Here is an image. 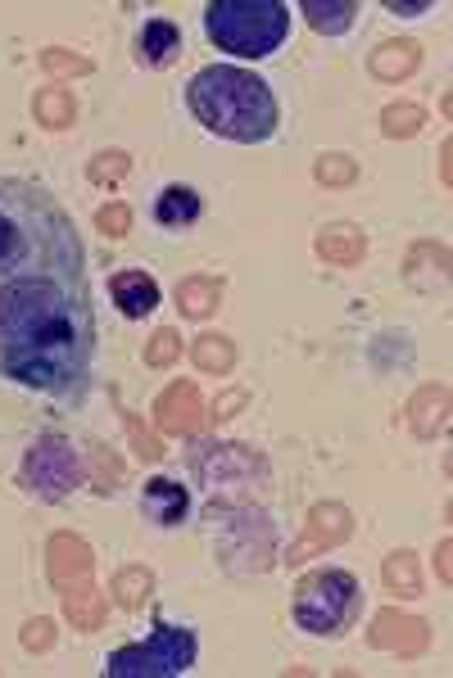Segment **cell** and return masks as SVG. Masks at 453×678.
<instances>
[{
	"label": "cell",
	"instance_id": "obj_1",
	"mask_svg": "<svg viewBox=\"0 0 453 678\" xmlns=\"http://www.w3.org/2000/svg\"><path fill=\"white\" fill-rule=\"evenodd\" d=\"M82 245L32 186H0V376L41 393H78L91 367Z\"/></svg>",
	"mask_w": 453,
	"mask_h": 678
},
{
	"label": "cell",
	"instance_id": "obj_2",
	"mask_svg": "<svg viewBox=\"0 0 453 678\" xmlns=\"http://www.w3.org/2000/svg\"><path fill=\"white\" fill-rule=\"evenodd\" d=\"M190 113H196L214 136L240 146H258L277 131V96L273 87L232 63H209L190 78Z\"/></svg>",
	"mask_w": 453,
	"mask_h": 678
},
{
	"label": "cell",
	"instance_id": "obj_3",
	"mask_svg": "<svg viewBox=\"0 0 453 678\" xmlns=\"http://www.w3.org/2000/svg\"><path fill=\"white\" fill-rule=\"evenodd\" d=\"M205 32L218 50L236 59H268L290 37V6L282 0H214L205 10Z\"/></svg>",
	"mask_w": 453,
	"mask_h": 678
},
{
	"label": "cell",
	"instance_id": "obj_4",
	"mask_svg": "<svg viewBox=\"0 0 453 678\" xmlns=\"http://www.w3.org/2000/svg\"><path fill=\"white\" fill-rule=\"evenodd\" d=\"M358 597L363 592L349 570H313L295 588V625L317 638L345 634L358 616Z\"/></svg>",
	"mask_w": 453,
	"mask_h": 678
},
{
	"label": "cell",
	"instance_id": "obj_5",
	"mask_svg": "<svg viewBox=\"0 0 453 678\" xmlns=\"http://www.w3.org/2000/svg\"><path fill=\"white\" fill-rule=\"evenodd\" d=\"M196 665V634L177 625H155L146 642L118 647L105 660V678H177Z\"/></svg>",
	"mask_w": 453,
	"mask_h": 678
},
{
	"label": "cell",
	"instance_id": "obj_6",
	"mask_svg": "<svg viewBox=\"0 0 453 678\" xmlns=\"http://www.w3.org/2000/svg\"><path fill=\"white\" fill-rule=\"evenodd\" d=\"M87 480L82 475V457L73 452V443L63 435H41L28 452H23V466H19V485L41 498V502H63L78 485Z\"/></svg>",
	"mask_w": 453,
	"mask_h": 678
},
{
	"label": "cell",
	"instance_id": "obj_7",
	"mask_svg": "<svg viewBox=\"0 0 453 678\" xmlns=\"http://www.w3.org/2000/svg\"><path fill=\"white\" fill-rule=\"evenodd\" d=\"M196 475L218 493V489H249L254 480H268V461L249 452L245 443H205L196 452Z\"/></svg>",
	"mask_w": 453,
	"mask_h": 678
},
{
	"label": "cell",
	"instance_id": "obj_8",
	"mask_svg": "<svg viewBox=\"0 0 453 678\" xmlns=\"http://www.w3.org/2000/svg\"><path fill=\"white\" fill-rule=\"evenodd\" d=\"M349 534H354V516H349L345 502H317V507L308 511V520H304V534L290 542L286 561H290V566H304V561L317 557V552L341 548Z\"/></svg>",
	"mask_w": 453,
	"mask_h": 678
},
{
	"label": "cell",
	"instance_id": "obj_9",
	"mask_svg": "<svg viewBox=\"0 0 453 678\" xmlns=\"http://www.w3.org/2000/svg\"><path fill=\"white\" fill-rule=\"evenodd\" d=\"M367 642L376 651H395V656H422L431 647V625L417 620V616H404V610L395 606H385L372 616V629H367Z\"/></svg>",
	"mask_w": 453,
	"mask_h": 678
},
{
	"label": "cell",
	"instance_id": "obj_10",
	"mask_svg": "<svg viewBox=\"0 0 453 678\" xmlns=\"http://www.w3.org/2000/svg\"><path fill=\"white\" fill-rule=\"evenodd\" d=\"M155 421L164 435H196L205 426V398L190 380H177L168 385L159 398H155Z\"/></svg>",
	"mask_w": 453,
	"mask_h": 678
},
{
	"label": "cell",
	"instance_id": "obj_11",
	"mask_svg": "<svg viewBox=\"0 0 453 678\" xmlns=\"http://www.w3.org/2000/svg\"><path fill=\"white\" fill-rule=\"evenodd\" d=\"M91 570H96V557L87 548V538H78V534H55L46 542V575H50V584L59 592L73 588V584H82V579H91Z\"/></svg>",
	"mask_w": 453,
	"mask_h": 678
},
{
	"label": "cell",
	"instance_id": "obj_12",
	"mask_svg": "<svg viewBox=\"0 0 453 678\" xmlns=\"http://www.w3.org/2000/svg\"><path fill=\"white\" fill-rule=\"evenodd\" d=\"M109 295H114L118 312L132 317V321H141L159 308V286H155V277H146V271H114Z\"/></svg>",
	"mask_w": 453,
	"mask_h": 678
},
{
	"label": "cell",
	"instance_id": "obj_13",
	"mask_svg": "<svg viewBox=\"0 0 453 678\" xmlns=\"http://www.w3.org/2000/svg\"><path fill=\"white\" fill-rule=\"evenodd\" d=\"M313 249H317V258H327L332 267H358L363 253H367V236L358 227H349V222H332V227H322L313 236Z\"/></svg>",
	"mask_w": 453,
	"mask_h": 678
},
{
	"label": "cell",
	"instance_id": "obj_14",
	"mask_svg": "<svg viewBox=\"0 0 453 678\" xmlns=\"http://www.w3.org/2000/svg\"><path fill=\"white\" fill-rule=\"evenodd\" d=\"M417 63H422V46L404 37V41H385V46H376L372 59H367V73H372L376 82H404V78L417 73Z\"/></svg>",
	"mask_w": 453,
	"mask_h": 678
},
{
	"label": "cell",
	"instance_id": "obj_15",
	"mask_svg": "<svg viewBox=\"0 0 453 678\" xmlns=\"http://www.w3.org/2000/svg\"><path fill=\"white\" fill-rule=\"evenodd\" d=\"M408 426L417 439H435L449 426V385H422L408 402Z\"/></svg>",
	"mask_w": 453,
	"mask_h": 678
},
{
	"label": "cell",
	"instance_id": "obj_16",
	"mask_svg": "<svg viewBox=\"0 0 453 678\" xmlns=\"http://www.w3.org/2000/svg\"><path fill=\"white\" fill-rule=\"evenodd\" d=\"M63 616H69L73 629L96 634V629L105 625V616H109V601H105V592H100L91 579H82V584H73V588H63Z\"/></svg>",
	"mask_w": 453,
	"mask_h": 678
},
{
	"label": "cell",
	"instance_id": "obj_17",
	"mask_svg": "<svg viewBox=\"0 0 453 678\" xmlns=\"http://www.w3.org/2000/svg\"><path fill=\"white\" fill-rule=\"evenodd\" d=\"M299 14L308 19L313 32L322 37H341L358 19V0H299Z\"/></svg>",
	"mask_w": 453,
	"mask_h": 678
},
{
	"label": "cell",
	"instance_id": "obj_18",
	"mask_svg": "<svg viewBox=\"0 0 453 678\" xmlns=\"http://www.w3.org/2000/svg\"><path fill=\"white\" fill-rule=\"evenodd\" d=\"M141 507H146V516L155 520V525H181L186 520V507H190V498H186V489L177 485V480H150L146 485V498H141Z\"/></svg>",
	"mask_w": 453,
	"mask_h": 678
},
{
	"label": "cell",
	"instance_id": "obj_19",
	"mask_svg": "<svg viewBox=\"0 0 453 678\" xmlns=\"http://www.w3.org/2000/svg\"><path fill=\"white\" fill-rule=\"evenodd\" d=\"M177 50H181V32H177V23H168V19H150V23L141 28V37H137V59H141L146 68H164Z\"/></svg>",
	"mask_w": 453,
	"mask_h": 678
},
{
	"label": "cell",
	"instance_id": "obj_20",
	"mask_svg": "<svg viewBox=\"0 0 453 678\" xmlns=\"http://www.w3.org/2000/svg\"><path fill=\"white\" fill-rule=\"evenodd\" d=\"M155 218H159V227H190L200 218V195L190 190V186H168L164 195H159V203H155Z\"/></svg>",
	"mask_w": 453,
	"mask_h": 678
},
{
	"label": "cell",
	"instance_id": "obj_21",
	"mask_svg": "<svg viewBox=\"0 0 453 678\" xmlns=\"http://www.w3.org/2000/svg\"><path fill=\"white\" fill-rule=\"evenodd\" d=\"M223 303V281H214V277H186L181 286H177V308H181V317H209L214 308Z\"/></svg>",
	"mask_w": 453,
	"mask_h": 678
},
{
	"label": "cell",
	"instance_id": "obj_22",
	"mask_svg": "<svg viewBox=\"0 0 453 678\" xmlns=\"http://www.w3.org/2000/svg\"><path fill=\"white\" fill-rule=\"evenodd\" d=\"M32 113H37V122H41V127H50V131H63V127H73V118H78L73 91H63V87H46V91H37V100H32Z\"/></svg>",
	"mask_w": 453,
	"mask_h": 678
},
{
	"label": "cell",
	"instance_id": "obj_23",
	"mask_svg": "<svg viewBox=\"0 0 453 678\" xmlns=\"http://www.w3.org/2000/svg\"><path fill=\"white\" fill-rule=\"evenodd\" d=\"M381 579H385V592H395V597H422V570H417V557L413 552L385 557Z\"/></svg>",
	"mask_w": 453,
	"mask_h": 678
},
{
	"label": "cell",
	"instance_id": "obj_24",
	"mask_svg": "<svg viewBox=\"0 0 453 678\" xmlns=\"http://www.w3.org/2000/svg\"><path fill=\"white\" fill-rule=\"evenodd\" d=\"M190 358H196V367L209 371V376H227L232 362H236V349H232V339H227V335L205 330V335L196 339V345H190Z\"/></svg>",
	"mask_w": 453,
	"mask_h": 678
},
{
	"label": "cell",
	"instance_id": "obj_25",
	"mask_svg": "<svg viewBox=\"0 0 453 678\" xmlns=\"http://www.w3.org/2000/svg\"><path fill=\"white\" fill-rule=\"evenodd\" d=\"M109 592L118 597V606L141 610V606L150 601V592H155V575H150L146 566H122V570L114 575V588H109Z\"/></svg>",
	"mask_w": 453,
	"mask_h": 678
},
{
	"label": "cell",
	"instance_id": "obj_26",
	"mask_svg": "<svg viewBox=\"0 0 453 678\" xmlns=\"http://www.w3.org/2000/svg\"><path fill=\"white\" fill-rule=\"evenodd\" d=\"M426 127V109L422 104H385L381 109V131L391 136V141H413V136Z\"/></svg>",
	"mask_w": 453,
	"mask_h": 678
},
{
	"label": "cell",
	"instance_id": "obj_27",
	"mask_svg": "<svg viewBox=\"0 0 453 678\" xmlns=\"http://www.w3.org/2000/svg\"><path fill=\"white\" fill-rule=\"evenodd\" d=\"M41 68H46L50 78H87V73H96V63H91L87 54H78V50H63V46L41 50Z\"/></svg>",
	"mask_w": 453,
	"mask_h": 678
},
{
	"label": "cell",
	"instance_id": "obj_28",
	"mask_svg": "<svg viewBox=\"0 0 453 678\" xmlns=\"http://www.w3.org/2000/svg\"><path fill=\"white\" fill-rule=\"evenodd\" d=\"M313 177H317V186H354L358 181V163L349 154H322L313 163Z\"/></svg>",
	"mask_w": 453,
	"mask_h": 678
},
{
	"label": "cell",
	"instance_id": "obj_29",
	"mask_svg": "<svg viewBox=\"0 0 453 678\" xmlns=\"http://www.w3.org/2000/svg\"><path fill=\"white\" fill-rule=\"evenodd\" d=\"M118 485H122V461L109 448H96L91 452V489L96 493H114Z\"/></svg>",
	"mask_w": 453,
	"mask_h": 678
},
{
	"label": "cell",
	"instance_id": "obj_30",
	"mask_svg": "<svg viewBox=\"0 0 453 678\" xmlns=\"http://www.w3.org/2000/svg\"><path fill=\"white\" fill-rule=\"evenodd\" d=\"M122 426H127V435H132V448H137V457H141V461H150V466H155V461H164V452H168V448L159 443V435H150V430L141 426V417H137V412H122Z\"/></svg>",
	"mask_w": 453,
	"mask_h": 678
},
{
	"label": "cell",
	"instance_id": "obj_31",
	"mask_svg": "<svg viewBox=\"0 0 453 678\" xmlns=\"http://www.w3.org/2000/svg\"><path fill=\"white\" fill-rule=\"evenodd\" d=\"M177 353H181V335L173 326H164V330L150 335V345H146V367H173Z\"/></svg>",
	"mask_w": 453,
	"mask_h": 678
},
{
	"label": "cell",
	"instance_id": "obj_32",
	"mask_svg": "<svg viewBox=\"0 0 453 678\" xmlns=\"http://www.w3.org/2000/svg\"><path fill=\"white\" fill-rule=\"evenodd\" d=\"M127 168H132V159H127L122 150H105V154H96V159H91L87 177H91L96 186H114V181H122V177H127Z\"/></svg>",
	"mask_w": 453,
	"mask_h": 678
},
{
	"label": "cell",
	"instance_id": "obj_33",
	"mask_svg": "<svg viewBox=\"0 0 453 678\" xmlns=\"http://www.w3.org/2000/svg\"><path fill=\"white\" fill-rule=\"evenodd\" d=\"M96 227H100L109 240H122L127 231H132V209H127V203H105V209L96 213Z\"/></svg>",
	"mask_w": 453,
	"mask_h": 678
},
{
	"label": "cell",
	"instance_id": "obj_34",
	"mask_svg": "<svg viewBox=\"0 0 453 678\" xmlns=\"http://www.w3.org/2000/svg\"><path fill=\"white\" fill-rule=\"evenodd\" d=\"M19 642H23V651H50L55 647V620H46V616H37V620H28L23 625V634H19Z\"/></svg>",
	"mask_w": 453,
	"mask_h": 678
},
{
	"label": "cell",
	"instance_id": "obj_35",
	"mask_svg": "<svg viewBox=\"0 0 453 678\" xmlns=\"http://www.w3.org/2000/svg\"><path fill=\"white\" fill-rule=\"evenodd\" d=\"M449 557H453V542L444 538L440 548H435V570H440V584H453V566H449Z\"/></svg>",
	"mask_w": 453,
	"mask_h": 678
},
{
	"label": "cell",
	"instance_id": "obj_36",
	"mask_svg": "<svg viewBox=\"0 0 453 678\" xmlns=\"http://www.w3.org/2000/svg\"><path fill=\"white\" fill-rule=\"evenodd\" d=\"M236 407H245V393H240V389H232V393H227V398L214 407V417H218V421H227V417H236Z\"/></svg>",
	"mask_w": 453,
	"mask_h": 678
},
{
	"label": "cell",
	"instance_id": "obj_37",
	"mask_svg": "<svg viewBox=\"0 0 453 678\" xmlns=\"http://www.w3.org/2000/svg\"><path fill=\"white\" fill-rule=\"evenodd\" d=\"M385 10H391V14H426V0H422V6H400V0H385Z\"/></svg>",
	"mask_w": 453,
	"mask_h": 678
},
{
	"label": "cell",
	"instance_id": "obj_38",
	"mask_svg": "<svg viewBox=\"0 0 453 678\" xmlns=\"http://www.w3.org/2000/svg\"><path fill=\"white\" fill-rule=\"evenodd\" d=\"M449 154H453V146L444 141V146H440V177H444V186H449V177H453V172H449Z\"/></svg>",
	"mask_w": 453,
	"mask_h": 678
}]
</instances>
